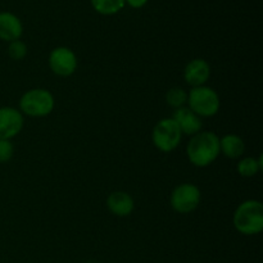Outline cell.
<instances>
[{
  "label": "cell",
  "instance_id": "obj_19",
  "mask_svg": "<svg viewBox=\"0 0 263 263\" xmlns=\"http://www.w3.org/2000/svg\"><path fill=\"white\" fill-rule=\"evenodd\" d=\"M149 0H126V5H128L133 9H140L148 4Z\"/></svg>",
  "mask_w": 263,
  "mask_h": 263
},
{
  "label": "cell",
  "instance_id": "obj_17",
  "mask_svg": "<svg viewBox=\"0 0 263 263\" xmlns=\"http://www.w3.org/2000/svg\"><path fill=\"white\" fill-rule=\"evenodd\" d=\"M8 55L13 59V61H22L28 53V48L26 43L22 40H14L12 43H8Z\"/></svg>",
  "mask_w": 263,
  "mask_h": 263
},
{
  "label": "cell",
  "instance_id": "obj_5",
  "mask_svg": "<svg viewBox=\"0 0 263 263\" xmlns=\"http://www.w3.org/2000/svg\"><path fill=\"white\" fill-rule=\"evenodd\" d=\"M182 134L172 117L162 118L156 123L152 133V141L158 151L171 153L180 145Z\"/></svg>",
  "mask_w": 263,
  "mask_h": 263
},
{
  "label": "cell",
  "instance_id": "obj_3",
  "mask_svg": "<svg viewBox=\"0 0 263 263\" xmlns=\"http://www.w3.org/2000/svg\"><path fill=\"white\" fill-rule=\"evenodd\" d=\"M55 107V99L48 89L36 87L30 89L21 97L20 108L23 116L40 118L46 117L53 112Z\"/></svg>",
  "mask_w": 263,
  "mask_h": 263
},
{
  "label": "cell",
  "instance_id": "obj_8",
  "mask_svg": "<svg viewBox=\"0 0 263 263\" xmlns=\"http://www.w3.org/2000/svg\"><path fill=\"white\" fill-rule=\"evenodd\" d=\"M25 118L20 109L14 107L0 108V139L12 140L22 131Z\"/></svg>",
  "mask_w": 263,
  "mask_h": 263
},
{
  "label": "cell",
  "instance_id": "obj_9",
  "mask_svg": "<svg viewBox=\"0 0 263 263\" xmlns=\"http://www.w3.org/2000/svg\"><path fill=\"white\" fill-rule=\"evenodd\" d=\"M211 66L205 59L195 58L190 61L184 68V80L192 87L203 86L210 80Z\"/></svg>",
  "mask_w": 263,
  "mask_h": 263
},
{
  "label": "cell",
  "instance_id": "obj_16",
  "mask_svg": "<svg viewBox=\"0 0 263 263\" xmlns=\"http://www.w3.org/2000/svg\"><path fill=\"white\" fill-rule=\"evenodd\" d=\"M166 102L174 109L185 107L187 102V92L182 87H172L167 91Z\"/></svg>",
  "mask_w": 263,
  "mask_h": 263
},
{
  "label": "cell",
  "instance_id": "obj_7",
  "mask_svg": "<svg viewBox=\"0 0 263 263\" xmlns=\"http://www.w3.org/2000/svg\"><path fill=\"white\" fill-rule=\"evenodd\" d=\"M50 71L59 77H69L76 72L79 59L74 51L67 46H57L48 57Z\"/></svg>",
  "mask_w": 263,
  "mask_h": 263
},
{
  "label": "cell",
  "instance_id": "obj_18",
  "mask_svg": "<svg viewBox=\"0 0 263 263\" xmlns=\"http://www.w3.org/2000/svg\"><path fill=\"white\" fill-rule=\"evenodd\" d=\"M14 156V145L12 140L0 139V163H8Z\"/></svg>",
  "mask_w": 263,
  "mask_h": 263
},
{
  "label": "cell",
  "instance_id": "obj_12",
  "mask_svg": "<svg viewBox=\"0 0 263 263\" xmlns=\"http://www.w3.org/2000/svg\"><path fill=\"white\" fill-rule=\"evenodd\" d=\"M107 207L117 217H127L133 213L134 208H135V202L128 193L117 190L108 195Z\"/></svg>",
  "mask_w": 263,
  "mask_h": 263
},
{
  "label": "cell",
  "instance_id": "obj_2",
  "mask_svg": "<svg viewBox=\"0 0 263 263\" xmlns=\"http://www.w3.org/2000/svg\"><path fill=\"white\" fill-rule=\"evenodd\" d=\"M233 225L241 235H258L263 230V204L257 199L244 200L236 207Z\"/></svg>",
  "mask_w": 263,
  "mask_h": 263
},
{
  "label": "cell",
  "instance_id": "obj_11",
  "mask_svg": "<svg viewBox=\"0 0 263 263\" xmlns=\"http://www.w3.org/2000/svg\"><path fill=\"white\" fill-rule=\"evenodd\" d=\"M23 33V25L20 17L12 12H0V40L12 43L20 40Z\"/></svg>",
  "mask_w": 263,
  "mask_h": 263
},
{
  "label": "cell",
  "instance_id": "obj_10",
  "mask_svg": "<svg viewBox=\"0 0 263 263\" xmlns=\"http://www.w3.org/2000/svg\"><path fill=\"white\" fill-rule=\"evenodd\" d=\"M172 118H174L175 122L177 123L182 135H187L192 138V136L197 135L198 133L202 131V118L198 115H195V113L193 112L190 108H187L186 105L175 109Z\"/></svg>",
  "mask_w": 263,
  "mask_h": 263
},
{
  "label": "cell",
  "instance_id": "obj_4",
  "mask_svg": "<svg viewBox=\"0 0 263 263\" xmlns=\"http://www.w3.org/2000/svg\"><path fill=\"white\" fill-rule=\"evenodd\" d=\"M186 107L200 118L213 117L217 115L221 108L220 95L215 89L207 85L192 87V90L187 92Z\"/></svg>",
  "mask_w": 263,
  "mask_h": 263
},
{
  "label": "cell",
  "instance_id": "obj_6",
  "mask_svg": "<svg viewBox=\"0 0 263 263\" xmlns=\"http://www.w3.org/2000/svg\"><path fill=\"white\" fill-rule=\"evenodd\" d=\"M202 200V192L195 184L185 182L180 184L172 190L170 197V204L172 210L181 215H187L197 210Z\"/></svg>",
  "mask_w": 263,
  "mask_h": 263
},
{
  "label": "cell",
  "instance_id": "obj_15",
  "mask_svg": "<svg viewBox=\"0 0 263 263\" xmlns=\"http://www.w3.org/2000/svg\"><path fill=\"white\" fill-rule=\"evenodd\" d=\"M92 9L102 15H115L125 8L126 0H90Z\"/></svg>",
  "mask_w": 263,
  "mask_h": 263
},
{
  "label": "cell",
  "instance_id": "obj_14",
  "mask_svg": "<svg viewBox=\"0 0 263 263\" xmlns=\"http://www.w3.org/2000/svg\"><path fill=\"white\" fill-rule=\"evenodd\" d=\"M263 168L262 156L256 157H244L238 162V174L243 177H253Z\"/></svg>",
  "mask_w": 263,
  "mask_h": 263
},
{
  "label": "cell",
  "instance_id": "obj_1",
  "mask_svg": "<svg viewBox=\"0 0 263 263\" xmlns=\"http://www.w3.org/2000/svg\"><path fill=\"white\" fill-rule=\"evenodd\" d=\"M220 154V136L213 131H200L190 138L186 145L187 159L199 168L211 166Z\"/></svg>",
  "mask_w": 263,
  "mask_h": 263
},
{
  "label": "cell",
  "instance_id": "obj_13",
  "mask_svg": "<svg viewBox=\"0 0 263 263\" xmlns=\"http://www.w3.org/2000/svg\"><path fill=\"white\" fill-rule=\"evenodd\" d=\"M220 152L230 159L240 158L246 152V143L239 135L226 134L220 138Z\"/></svg>",
  "mask_w": 263,
  "mask_h": 263
}]
</instances>
